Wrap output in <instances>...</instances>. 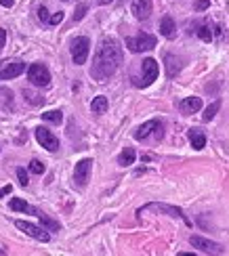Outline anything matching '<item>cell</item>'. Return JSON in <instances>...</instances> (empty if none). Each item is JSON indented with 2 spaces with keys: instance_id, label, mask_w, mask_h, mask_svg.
I'll list each match as a JSON object with an SVG mask.
<instances>
[{
  "instance_id": "29",
  "label": "cell",
  "mask_w": 229,
  "mask_h": 256,
  "mask_svg": "<svg viewBox=\"0 0 229 256\" xmlns=\"http://www.w3.org/2000/svg\"><path fill=\"white\" fill-rule=\"evenodd\" d=\"M17 178H19V183L23 185V187H28V172H25L23 168H17Z\"/></svg>"
},
{
  "instance_id": "17",
  "label": "cell",
  "mask_w": 229,
  "mask_h": 256,
  "mask_svg": "<svg viewBox=\"0 0 229 256\" xmlns=\"http://www.w3.org/2000/svg\"><path fill=\"white\" fill-rule=\"evenodd\" d=\"M189 143H192L194 149H204L206 147V134L200 130V128H192L189 130Z\"/></svg>"
},
{
  "instance_id": "6",
  "label": "cell",
  "mask_w": 229,
  "mask_h": 256,
  "mask_svg": "<svg viewBox=\"0 0 229 256\" xmlns=\"http://www.w3.org/2000/svg\"><path fill=\"white\" fill-rule=\"evenodd\" d=\"M25 72V63L21 59H2L0 61V80L17 78Z\"/></svg>"
},
{
  "instance_id": "8",
  "label": "cell",
  "mask_w": 229,
  "mask_h": 256,
  "mask_svg": "<svg viewBox=\"0 0 229 256\" xmlns=\"http://www.w3.org/2000/svg\"><path fill=\"white\" fill-rule=\"evenodd\" d=\"M189 244H192L194 248H198V250L204 252V254H223L225 252V248L221 244L211 241L206 238H200V235H192V238H189Z\"/></svg>"
},
{
  "instance_id": "25",
  "label": "cell",
  "mask_w": 229,
  "mask_h": 256,
  "mask_svg": "<svg viewBox=\"0 0 229 256\" xmlns=\"http://www.w3.org/2000/svg\"><path fill=\"white\" fill-rule=\"evenodd\" d=\"M42 120H47V122H53V124H61L63 122V113L59 110H50V112H44L42 113Z\"/></svg>"
},
{
  "instance_id": "12",
  "label": "cell",
  "mask_w": 229,
  "mask_h": 256,
  "mask_svg": "<svg viewBox=\"0 0 229 256\" xmlns=\"http://www.w3.org/2000/svg\"><path fill=\"white\" fill-rule=\"evenodd\" d=\"M145 210H156V212H162V214H168V216H175V219H183L189 225V221H187V216L183 214V210L181 208H177V206H168V204H145L143 208H139V214H143Z\"/></svg>"
},
{
  "instance_id": "26",
  "label": "cell",
  "mask_w": 229,
  "mask_h": 256,
  "mask_svg": "<svg viewBox=\"0 0 229 256\" xmlns=\"http://www.w3.org/2000/svg\"><path fill=\"white\" fill-rule=\"evenodd\" d=\"M0 103H2L4 107H6V110H13V105H15V103H13V93L9 91V88H0Z\"/></svg>"
},
{
  "instance_id": "31",
  "label": "cell",
  "mask_w": 229,
  "mask_h": 256,
  "mask_svg": "<svg viewBox=\"0 0 229 256\" xmlns=\"http://www.w3.org/2000/svg\"><path fill=\"white\" fill-rule=\"evenodd\" d=\"M38 17H40V21H44V23H49V19H50L49 11L44 9V6H40V9H38Z\"/></svg>"
},
{
  "instance_id": "35",
  "label": "cell",
  "mask_w": 229,
  "mask_h": 256,
  "mask_svg": "<svg viewBox=\"0 0 229 256\" xmlns=\"http://www.w3.org/2000/svg\"><path fill=\"white\" fill-rule=\"evenodd\" d=\"M0 4H2L4 9H11V6L15 4V2H13V0H0Z\"/></svg>"
},
{
  "instance_id": "19",
  "label": "cell",
  "mask_w": 229,
  "mask_h": 256,
  "mask_svg": "<svg viewBox=\"0 0 229 256\" xmlns=\"http://www.w3.org/2000/svg\"><path fill=\"white\" fill-rule=\"evenodd\" d=\"M107 107H110V103H107V97H103V95L95 97V99H93V103H91V110H93V113H97V116L105 113V112H107Z\"/></svg>"
},
{
  "instance_id": "11",
  "label": "cell",
  "mask_w": 229,
  "mask_h": 256,
  "mask_svg": "<svg viewBox=\"0 0 229 256\" xmlns=\"http://www.w3.org/2000/svg\"><path fill=\"white\" fill-rule=\"evenodd\" d=\"M34 134H36V141H38V143H40L47 151H57V149H59V139H57L55 134L49 130V128L38 126L36 130H34Z\"/></svg>"
},
{
  "instance_id": "7",
  "label": "cell",
  "mask_w": 229,
  "mask_h": 256,
  "mask_svg": "<svg viewBox=\"0 0 229 256\" xmlns=\"http://www.w3.org/2000/svg\"><path fill=\"white\" fill-rule=\"evenodd\" d=\"M149 134H156V139H162V134H164V126L160 120H149V122H145L141 124L135 130V139L137 141H145L149 137Z\"/></svg>"
},
{
  "instance_id": "13",
  "label": "cell",
  "mask_w": 229,
  "mask_h": 256,
  "mask_svg": "<svg viewBox=\"0 0 229 256\" xmlns=\"http://www.w3.org/2000/svg\"><path fill=\"white\" fill-rule=\"evenodd\" d=\"M151 9H154L151 0H132V4H131L132 15H135L139 21H145V19H149Z\"/></svg>"
},
{
  "instance_id": "16",
  "label": "cell",
  "mask_w": 229,
  "mask_h": 256,
  "mask_svg": "<svg viewBox=\"0 0 229 256\" xmlns=\"http://www.w3.org/2000/svg\"><path fill=\"white\" fill-rule=\"evenodd\" d=\"M160 34L164 38H168V40H173V38L177 36V25L173 21V17H162V21H160Z\"/></svg>"
},
{
  "instance_id": "3",
  "label": "cell",
  "mask_w": 229,
  "mask_h": 256,
  "mask_svg": "<svg viewBox=\"0 0 229 256\" xmlns=\"http://www.w3.org/2000/svg\"><path fill=\"white\" fill-rule=\"evenodd\" d=\"M156 36L151 34H145V32H141V34L132 36V38H126V47H129V50H132V53H145V50H151L156 47Z\"/></svg>"
},
{
  "instance_id": "23",
  "label": "cell",
  "mask_w": 229,
  "mask_h": 256,
  "mask_svg": "<svg viewBox=\"0 0 229 256\" xmlns=\"http://www.w3.org/2000/svg\"><path fill=\"white\" fill-rule=\"evenodd\" d=\"M219 110H221V101L217 99V101H213V103L206 107V112L202 113V120H204V122H211V120H213L214 116H217V112H219Z\"/></svg>"
},
{
  "instance_id": "9",
  "label": "cell",
  "mask_w": 229,
  "mask_h": 256,
  "mask_svg": "<svg viewBox=\"0 0 229 256\" xmlns=\"http://www.w3.org/2000/svg\"><path fill=\"white\" fill-rule=\"evenodd\" d=\"M15 227L19 229V231H23L25 235H30V238L38 240V241H49L50 240V233L47 231V229H42L38 225H32V223H28V221H15Z\"/></svg>"
},
{
  "instance_id": "36",
  "label": "cell",
  "mask_w": 229,
  "mask_h": 256,
  "mask_svg": "<svg viewBox=\"0 0 229 256\" xmlns=\"http://www.w3.org/2000/svg\"><path fill=\"white\" fill-rule=\"evenodd\" d=\"M99 4H110V2H114V0H97Z\"/></svg>"
},
{
  "instance_id": "28",
  "label": "cell",
  "mask_w": 229,
  "mask_h": 256,
  "mask_svg": "<svg viewBox=\"0 0 229 256\" xmlns=\"http://www.w3.org/2000/svg\"><path fill=\"white\" fill-rule=\"evenodd\" d=\"M86 11H88V4H80L78 9H76V13H74V21H80V19L86 15Z\"/></svg>"
},
{
  "instance_id": "37",
  "label": "cell",
  "mask_w": 229,
  "mask_h": 256,
  "mask_svg": "<svg viewBox=\"0 0 229 256\" xmlns=\"http://www.w3.org/2000/svg\"><path fill=\"white\" fill-rule=\"evenodd\" d=\"M63 2H69V0H63Z\"/></svg>"
},
{
  "instance_id": "27",
  "label": "cell",
  "mask_w": 229,
  "mask_h": 256,
  "mask_svg": "<svg viewBox=\"0 0 229 256\" xmlns=\"http://www.w3.org/2000/svg\"><path fill=\"white\" fill-rule=\"evenodd\" d=\"M30 172H34V175H42L44 164L40 162V160H32V162H30Z\"/></svg>"
},
{
  "instance_id": "32",
  "label": "cell",
  "mask_w": 229,
  "mask_h": 256,
  "mask_svg": "<svg viewBox=\"0 0 229 256\" xmlns=\"http://www.w3.org/2000/svg\"><path fill=\"white\" fill-rule=\"evenodd\" d=\"M61 21H63V13H61V11H59V13H55V15L49 19V23H50V25H57V23H61Z\"/></svg>"
},
{
  "instance_id": "33",
  "label": "cell",
  "mask_w": 229,
  "mask_h": 256,
  "mask_svg": "<svg viewBox=\"0 0 229 256\" xmlns=\"http://www.w3.org/2000/svg\"><path fill=\"white\" fill-rule=\"evenodd\" d=\"M4 42H6V30L0 28V48L4 47Z\"/></svg>"
},
{
  "instance_id": "2",
  "label": "cell",
  "mask_w": 229,
  "mask_h": 256,
  "mask_svg": "<svg viewBox=\"0 0 229 256\" xmlns=\"http://www.w3.org/2000/svg\"><path fill=\"white\" fill-rule=\"evenodd\" d=\"M158 74H160V67H158L156 59H145L141 63V80H135V86H151L158 80Z\"/></svg>"
},
{
  "instance_id": "15",
  "label": "cell",
  "mask_w": 229,
  "mask_h": 256,
  "mask_svg": "<svg viewBox=\"0 0 229 256\" xmlns=\"http://www.w3.org/2000/svg\"><path fill=\"white\" fill-rule=\"evenodd\" d=\"M179 110H181V113H185V116L200 112L202 110V99L200 97H187V99H183L181 105H179Z\"/></svg>"
},
{
  "instance_id": "14",
  "label": "cell",
  "mask_w": 229,
  "mask_h": 256,
  "mask_svg": "<svg viewBox=\"0 0 229 256\" xmlns=\"http://www.w3.org/2000/svg\"><path fill=\"white\" fill-rule=\"evenodd\" d=\"M164 65H166V76L168 78H175L177 74L183 69V59L177 55H166L164 57Z\"/></svg>"
},
{
  "instance_id": "22",
  "label": "cell",
  "mask_w": 229,
  "mask_h": 256,
  "mask_svg": "<svg viewBox=\"0 0 229 256\" xmlns=\"http://www.w3.org/2000/svg\"><path fill=\"white\" fill-rule=\"evenodd\" d=\"M36 216H38V219H40V223H42V225L49 229V231H59V229H61V225H59V223H57V221H53V219H50V216H47L44 212H40V210H38V212H36Z\"/></svg>"
},
{
  "instance_id": "20",
  "label": "cell",
  "mask_w": 229,
  "mask_h": 256,
  "mask_svg": "<svg viewBox=\"0 0 229 256\" xmlns=\"http://www.w3.org/2000/svg\"><path fill=\"white\" fill-rule=\"evenodd\" d=\"M135 158H137L135 149H132V147H124L122 153L118 156V164L120 166H131L132 162H135Z\"/></svg>"
},
{
  "instance_id": "18",
  "label": "cell",
  "mask_w": 229,
  "mask_h": 256,
  "mask_svg": "<svg viewBox=\"0 0 229 256\" xmlns=\"http://www.w3.org/2000/svg\"><path fill=\"white\" fill-rule=\"evenodd\" d=\"M9 206H11V210H15V212H28V214H36L38 212L34 206H30V204L25 200H21V197H13Z\"/></svg>"
},
{
  "instance_id": "21",
  "label": "cell",
  "mask_w": 229,
  "mask_h": 256,
  "mask_svg": "<svg viewBox=\"0 0 229 256\" xmlns=\"http://www.w3.org/2000/svg\"><path fill=\"white\" fill-rule=\"evenodd\" d=\"M196 28H198V30H196V34H198L204 42H211L213 40V30H211V25H208L206 21H200Z\"/></svg>"
},
{
  "instance_id": "1",
  "label": "cell",
  "mask_w": 229,
  "mask_h": 256,
  "mask_svg": "<svg viewBox=\"0 0 229 256\" xmlns=\"http://www.w3.org/2000/svg\"><path fill=\"white\" fill-rule=\"evenodd\" d=\"M122 63V48L114 38H103L99 42V48L95 53L93 65H91V76L99 82H105L116 74V69Z\"/></svg>"
},
{
  "instance_id": "34",
  "label": "cell",
  "mask_w": 229,
  "mask_h": 256,
  "mask_svg": "<svg viewBox=\"0 0 229 256\" xmlns=\"http://www.w3.org/2000/svg\"><path fill=\"white\" fill-rule=\"evenodd\" d=\"M11 191H13V187H11V185H6V187L0 189V197H2V195H9Z\"/></svg>"
},
{
  "instance_id": "5",
  "label": "cell",
  "mask_w": 229,
  "mask_h": 256,
  "mask_svg": "<svg viewBox=\"0 0 229 256\" xmlns=\"http://www.w3.org/2000/svg\"><path fill=\"white\" fill-rule=\"evenodd\" d=\"M28 80L32 82L34 86H49L50 84V72L47 69V65L42 63H32L28 67Z\"/></svg>"
},
{
  "instance_id": "4",
  "label": "cell",
  "mask_w": 229,
  "mask_h": 256,
  "mask_svg": "<svg viewBox=\"0 0 229 256\" xmlns=\"http://www.w3.org/2000/svg\"><path fill=\"white\" fill-rule=\"evenodd\" d=\"M69 50H72V59L76 65H82V63H86L88 50H91V40L86 36H76L72 44H69Z\"/></svg>"
},
{
  "instance_id": "30",
  "label": "cell",
  "mask_w": 229,
  "mask_h": 256,
  "mask_svg": "<svg viewBox=\"0 0 229 256\" xmlns=\"http://www.w3.org/2000/svg\"><path fill=\"white\" fill-rule=\"evenodd\" d=\"M211 6V0H196V11H206Z\"/></svg>"
},
{
  "instance_id": "10",
  "label": "cell",
  "mask_w": 229,
  "mask_h": 256,
  "mask_svg": "<svg viewBox=\"0 0 229 256\" xmlns=\"http://www.w3.org/2000/svg\"><path fill=\"white\" fill-rule=\"evenodd\" d=\"M91 168H93V160L91 158H84V160H80V162L76 164V168H74V181H76V185H78L80 189L86 187L88 178H91Z\"/></svg>"
},
{
  "instance_id": "24",
  "label": "cell",
  "mask_w": 229,
  "mask_h": 256,
  "mask_svg": "<svg viewBox=\"0 0 229 256\" xmlns=\"http://www.w3.org/2000/svg\"><path fill=\"white\" fill-rule=\"evenodd\" d=\"M23 99L28 101L30 105H42L44 103V97H40V95L34 93V91H30V88H23Z\"/></svg>"
}]
</instances>
